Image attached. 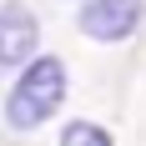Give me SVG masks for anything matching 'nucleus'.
<instances>
[{"instance_id":"nucleus-1","label":"nucleus","mask_w":146,"mask_h":146,"mask_svg":"<svg viewBox=\"0 0 146 146\" xmlns=\"http://www.w3.org/2000/svg\"><path fill=\"white\" fill-rule=\"evenodd\" d=\"M60 101H66V66L56 56H40L15 76V91L5 96V121L10 131H35L40 121L60 111Z\"/></svg>"},{"instance_id":"nucleus-2","label":"nucleus","mask_w":146,"mask_h":146,"mask_svg":"<svg viewBox=\"0 0 146 146\" xmlns=\"http://www.w3.org/2000/svg\"><path fill=\"white\" fill-rule=\"evenodd\" d=\"M35 40H40V25H35V15L20 5V0H10V5H0V71H25V66H35Z\"/></svg>"},{"instance_id":"nucleus-3","label":"nucleus","mask_w":146,"mask_h":146,"mask_svg":"<svg viewBox=\"0 0 146 146\" xmlns=\"http://www.w3.org/2000/svg\"><path fill=\"white\" fill-rule=\"evenodd\" d=\"M141 10H146L141 0H86L81 15H76V25L91 40H126L141 25Z\"/></svg>"},{"instance_id":"nucleus-4","label":"nucleus","mask_w":146,"mask_h":146,"mask_svg":"<svg viewBox=\"0 0 146 146\" xmlns=\"http://www.w3.org/2000/svg\"><path fill=\"white\" fill-rule=\"evenodd\" d=\"M60 146H111V131L96 126V121H71L60 131Z\"/></svg>"}]
</instances>
